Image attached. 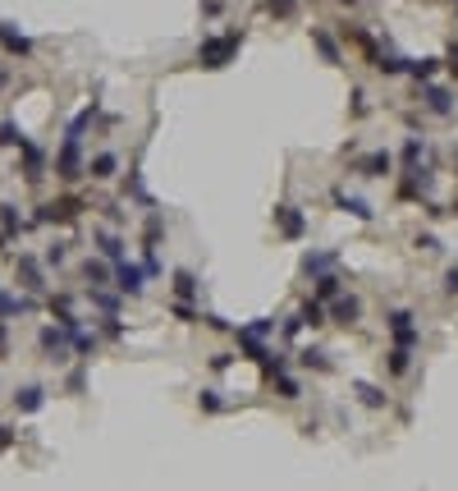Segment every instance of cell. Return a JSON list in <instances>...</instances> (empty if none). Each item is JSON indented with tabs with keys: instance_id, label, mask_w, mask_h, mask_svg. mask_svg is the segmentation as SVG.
Masks as SVG:
<instances>
[{
	"instance_id": "1",
	"label": "cell",
	"mask_w": 458,
	"mask_h": 491,
	"mask_svg": "<svg viewBox=\"0 0 458 491\" xmlns=\"http://www.w3.org/2000/svg\"><path fill=\"white\" fill-rule=\"evenodd\" d=\"M234 46H239V37H225V42H207V46H202V64H207V69H220V64L229 60Z\"/></svg>"
},
{
	"instance_id": "2",
	"label": "cell",
	"mask_w": 458,
	"mask_h": 491,
	"mask_svg": "<svg viewBox=\"0 0 458 491\" xmlns=\"http://www.w3.org/2000/svg\"><path fill=\"white\" fill-rule=\"evenodd\" d=\"M389 331H394L399 344H413V340H417V326H413V317H408V312H394V317H389Z\"/></svg>"
},
{
	"instance_id": "3",
	"label": "cell",
	"mask_w": 458,
	"mask_h": 491,
	"mask_svg": "<svg viewBox=\"0 0 458 491\" xmlns=\"http://www.w3.org/2000/svg\"><path fill=\"white\" fill-rule=\"evenodd\" d=\"M0 42H5V46H9L14 55H28V51H33V42H28L23 33H14L9 23H0Z\"/></svg>"
},
{
	"instance_id": "4",
	"label": "cell",
	"mask_w": 458,
	"mask_h": 491,
	"mask_svg": "<svg viewBox=\"0 0 458 491\" xmlns=\"http://www.w3.org/2000/svg\"><path fill=\"white\" fill-rule=\"evenodd\" d=\"M335 202H339V207H344V211H353V216H357V220H372V207H367V202H362V198H348V193H335Z\"/></svg>"
},
{
	"instance_id": "5",
	"label": "cell",
	"mask_w": 458,
	"mask_h": 491,
	"mask_svg": "<svg viewBox=\"0 0 458 491\" xmlns=\"http://www.w3.org/2000/svg\"><path fill=\"white\" fill-rule=\"evenodd\" d=\"M115 166H120V161H115L110 152H101V157L92 161V179H110V175H115Z\"/></svg>"
},
{
	"instance_id": "6",
	"label": "cell",
	"mask_w": 458,
	"mask_h": 491,
	"mask_svg": "<svg viewBox=\"0 0 458 491\" xmlns=\"http://www.w3.org/2000/svg\"><path fill=\"white\" fill-rule=\"evenodd\" d=\"M120 290L124 294H142V276L133 266H120Z\"/></svg>"
},
{
	"instance_id": "7",
	"label": "cell",
	"mask_w": 458,
	"mask_h": 491,
	"mask_svg": "<svg viewBox=\"0 0 458 491\" xmlns=\"http://www.w3.org/2000/svg\"><path fill=\"white\" fill-rule=\"evenodd\" d=\"M426 106H431V111H435V115H450V106H454V101H450V92H440V88H431V92H426Z\"/></svg>"
},
{
	"instance_id": "8",
	"label": "cell",
	"mask_w": 458,
	"mask_h": 491,
	"mask_svg": "<svg viewBox=\"0 0 458 491\" xmlns=\"http://www.w3.org/2000/svg\"><path fill=\"white\" fill-rule=\"evenodd\" d=\"M357 312H362V303H357V298H344V303L335 307V317H339L344 326H348V322H357Z\"/></svg>"
},
{
	"instance_id": "9",
	"label": "cell",
	"mask_w": 458,
	"mask_h": 491,
	"mask_svg": "<svg viewBox=\"0 0 458 491\" xmlns=\"http://www.w3.org/2000/svg\"><path fill=\"white\" fill-rule=\"evenodd\" d=\"M14 404H18V409H42V390H37V386L18 390V395H14Z\"/></svg>"
},
{
	"instance_id": "10",
	"label": "cell",
	"mask_w": 458,
	"mask_h": 491,
	"mask_svg": "<svg viewBox=\"0 0 458 491\" xmlns=\"http://www.w3.org/2000/svg\"><path fill=\"white\" fill-rule=\"evenodd\" d=\"M311 37H316V46H321V51H326V60H330V64H339V51H335V42H330V37L321 33V28H316V33H311Z\"/></svg>"
},
{
	"instance_id": "11",
	"label": "cell",
	"mask_w": 458,
	"mask_h": 491,
	"mask_svg": "<svg viewBox=\"0 0 458 491\" xmlns=\"http://www.w3.org/2000/svg\"><path fill=\"white\" fill-rule=\"evenodd\" d=\"M357 395H362V404H372V409H381V404H385V395L376 390V386H367V381L357 386Z\"/></svg>"
},
{
	"instance_id": "12",
	"label": "cell",
	"mask_w": 458,
	"mask_h": 491,
	"mask_svg": "<svg viewBox=\"0 0 458 491\" xmlns=\"http://www.w3.org/2000/svg\"><path fill=\"white\" fill-rule=\"evenodd\" d=\"M280 220H285V235H298V230H303V216H294V207L280 211Z\"/></svg>"
},
{
	"instance_id": "13",
	"label": "cell",
	"mask_w": 458,
	"mask_h": 491,
	"mask_svg": "<svg viewBox=\"0 0 458 491\" xmlns=\"http://www.w3.org/2000/svg\"><path fill=\"white\" fill-rule=\"evenodd\" d=\"M389 372H408V344H399V349L389 354Z\"/></svg>"
},
{
	"instance_id": "14",
	"label": "cell",
	"mask_w": 458,
	"mask_h": 491,
	"mask_svg": "<svg viewBox=\"0 0 458 491\" xmlns=\"http://www.w3.org/2000/svg\"><path fill=\"white\" fill-rule=\"evenodd\" d=\"M362 170H367V175H381V170H389V157H385V152H376V157L367 161Z\"/></svg>"
},
{
	"instance_id": "15",
	"label": "cell",
	"mask_w": 458,
	"mask_h": 491,
	"mask_svg": "<svg viewBox=\"0 0 458 491\" xmlns=\"http://www.w3.org/2000/svg\"><path fill=\"white\" fill-rule=\"evenodd\" d=\"M101 248H105V257H124V244L115 235H101Z\"/></svg>"
},
{
	"instance_id": "16",
	"label": "cell",
	"mask_w": 458,
	"mask_h": 491,
	"mask_svg": "<svg viewBox=\"0 0 458 491\" xmlns=\"http://www.w3.org/2000/svg\"><path fill=\"white\" fill-rule=\"evenodd\" d=\"M14 142H23V138H14V124H5L0 129V147H14Z\"/></svg>"
},
{
	"instance_id": "17",
	"label": "cell",
	"mask_w": 458,
	"mask_h": 491,
	"mask_svg": "<svg viewBox=\"0 0 458 491\" xmlns=\"http://www.w3.org/2000/svg\"><path fill=\"white\" fill-rule=\"evenodd\" d=\"M321 298H330V294H339V281H335V276H330V281H321V290H316Z\"/></svg>"
},
{
	"instance_id": "18",
	"label": "cell",
	"mask_w": 458,
	"mask_h": 491,
	"mask_svg": "<svg viewBox=\"0 0 458 491\" xmlns=\"http://www.w3.org/2000/svg\"><path fill=\"white\" fill-rule=\"evenodd\" d=\"M9 441H14V431H9V427H0V450H5Z\"/></svg>"
},
{
	"instance_id": "19",
	"label": "cell",
	"mask_w": 458,
	"mask_h": 491,
	"mask_svg": "<svg viewBox=\"0 0 458 491\" xmlns=\"http://www.w3.org/2000/svg\"><path fill=\"white\" fill-rule=\"evenodd\" d=\"M270 5H275V9H280V14H285V9H289V5H294V0H270Z\"/></svg>"
},
{
	"instance_id": "20",
	"label": "cell",
	"mask_w": 458,
	"mask_h": 491,
	"mask_svg": "<svg viewBox=\"0 0 458 491\" xmlns=\"http://www.w3.org/2000/svg\"><path fill=\"white\" fill-rule=\"evenodd\" d=\"M450 290L458 294V266H454V271H450Z\"/></svg>"
},
{
	"instance_id": "21",
	"label": "cell",
	"mask_w": 458,
	"mask_h": 491,
	"mask_svg": "<svg viewBox=\"0 0 458 491\" xmlns=\"http://www.w3.org/2000/svg\"><path fill=\"white\" fill-rule=\"evenodd\" d=\"M348 5H353V0H348Z\"/></svg>"
}]
</instances>
